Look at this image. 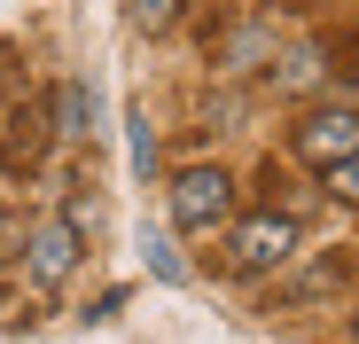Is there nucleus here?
I'll use <instances>...</instances> for the list:
<instances>
[{"instance_id": "10", "label": "nucleus", "mask_w": 359, "mask_h": 344, "mask_svg": "<svg viewBox=\"0 0 359 344\" xmlns=\"http://www.w3.org/2000/svg\"><path fill=\"white\" fill-rule=\"evenodd\" d=\"M149 157H156V141H149V118H133V164L149 172Z\"/></svg>"}, {"instance_id": "8", "label": "nucleus", "mask_w": 359, "mask_h": 344, "mask_svg": "<svg viewBox=\"0 0 359 344\" xmlns=\"http://www.w3.org/2000/svg\"><path fill=\"white\" fill-rule=\"evenodd\" d=\"M149 266H156L164 282H188V266H180V251H172L164 235H149Z\"/></svg>"}, {"instance_id": "2", "label": "nucleus", "mask_w": 359, "mask_h": 344, "mask_svg": "<svg viewBox=\"0 0 359 344\" xmlns=\"http://www.w3.org/2000/svg\"><path fill=\"white\" fill-rule=\"evenodd\" d=\"M297 157L336 172L344 157H359V110H313L305 126H297Z\"/></svg>"}, {"instance_id": "3", "label": "nucleus", "mask_w": 359, "mask_h": 344, "mask_svg": "<svg viewBox=\"0 0 359 344\" xmlns=\"http://www.w3.org/2000/svg\"><path fill=\"white\" fill-rule=\"evenodd\" d=\"M24 266H32L39 290H55V282L79 266V227H71V219H39L32 235H24Z\"/></svg>"}, {"instance_id": "7", "label": "nucleus", "mask_w": 359, "mask_h": 344, "mask_svg": "<svg viewBox=\"0 0 359 344\" xmlns=\"http://www.w3.org/2000/svg\"><path fill=\"white\" fill-rule=\"evenodd\" d=\"M172 16H180V0H126V24L133 32H172Z\"/></svg>"}, {"instance_id": "4", "label": "nucleus", "mask_w": 359, "mask_h": 344, "mask_svg": "<svg viewBox=\"0 0 359 344\" xmlns=\"http://www.w3.org/2000/svg\"><path fill=\"white\" fill-rule=\"evenodd\" d=\"M297 251V227L289 219H243V227H234V266H243V274H266V266H281Z\"/></svg>"}, {"instance_id": "6", "label": "nucleus", "mask_w": 359, "mask_h": 344, "mask_svg": "<svg viewBox=\"0 0 359 344\" xmlns=\"http://www.w3.org/2000/svg\"><path fill=\"white\" fill-rule=\"evenodd\" d=\"M55 118H63V133H94V94L86 86H63V94H55Z\"/></svg>"}, {"instance_id": "5", "label": "nucleus", "mask_w": 359, "mask_h": 344, "mask_svg": "<svg viewBox=\"0 0 359 344\" xmlns=\"http://www.w3.org/2000/svg\"><path fill=\"white\" fill-rule=\"evenodd\" d=\"M313 79H320V47H289V55H281V71H273L281 94H305Z\"/></svg>"}, {"instance_id": "1", "label": "nucleus", "mask_w": 359, "mask_h": 344, "mask_svg": "<svg viewBox=\"0 0 359 344\" xmlns=\"http://www.w3.org/2000/svg\"><path fill=\"white\" fill-rule=\"evenodd\" d=\"M226 211H234V180L219 164H188L172 180V219L188 227V235H211V227H226Z\"/></svg>"}, {"instance_id": "9", "label": "nucleus", "mask_w": 359, "mask_h": 344, "mask_svg": "<svg viewBox=\"0 0 359 344\" xmlns=\"http://www.w3.org/2000/svg\"><path fill=\"white\" fill-rule=\"evenodd\" d=\"M328 188H336V196H344V204H359V157H344V164H336V172H328Z\"/></svg>"}]
</instances>
